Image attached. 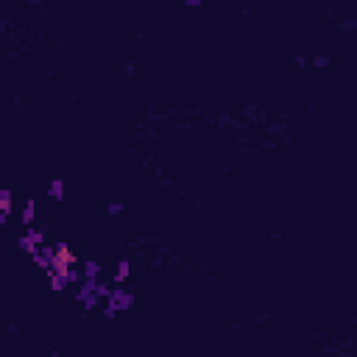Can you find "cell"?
<instances>
[{"mask_svg": "<svg viewBox=\"0 0 357 357\" xmlns=\"http://www.w3.org/2000/svg\"><path fill=\"white\" fill-rule=\"evenodd\" d=\"M11 210H14V195H11V190H0V226L8 221V215H11Z\"/></svg>", "mask_w": 357, "mask_h": 357, "instance_id": "obj_2", "label": "cell"}, {"mask_svg": "<svg viewBox=\"0 0 357 357\" xmlns=\"http://www.w3.org/2000/svg\"><path fill=\"white\" fill-rule=\"evenodd\" d=\"M34 218H37V204L34 201H25V210H23V223L31 229L34 226Z\"/></svg>", "mask_w": 357, "mask_h": 357, "instance_id": "obj_5", "label": "cell"}, {"mask_svg": "<svg viewBox=\"0 0 357 357\" xmlns=\"http://www.w3.org/2000/svg\"><path fill=\"white\" fill-rule=\"evenodd\" d=\"M129 268H132V265H129V260H120V263H117V271H115V276H112V282H115V285H123L126 279H129Z\"/></svg>", "mask_w": 357, "mask_h": 357, "instance_id": "obj_4", "label": "cell"}, {"mask_svg": "<svg viewBox=\"0 0 357 357\" xmlns=\"http://www.w3.org/2000/svg\"><path fill=\"white\" fill-rule=\"evenodd\" d=\"M64 193H67V184H64V178H53L50 184H47V195L56 198V201H62Z\"/></svg>", "mask_w": 357, "mask_h": 357, "instance_id": "obj_3", "label": "cell"}, {"mask_svg": "<svg viewBox=\"0 0 357 357\" xmlns=\"http://www.w3.org/2000/svg\"><path fill=\"white\" fill-rule=\"evenodd\" d=\"M132 304H134V293H132V290H126V287L115 285L112 290H109V296H106V315L112 318L115 312L129 310Z\"/></svg>", "mask_w": 357, "mask_h": 357, "instance_id": "obj_1", "label": "cell"}, {"mask_svg": "<svg viewBox=\"0 0 357 357\" xmlns=\"http://www.w3.org/2000/svg\"><path fill=\"white\" fill-rule=\"evenodd\" d=\"M120 212H123V204H120V201L109 204V215H120Z\"/></svg>", "mask_w": 357, "mask_h": 357, "instance_id": "obj_6", "label": "cell"}]
</instances>
